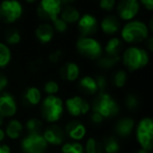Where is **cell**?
Here are the masks:
<instances>
[{"label": "cell", "instance_id": "6da1fadb", "mask_svg": "<svg viewBox=\"0 0 153 153\" xmlns=\"http://www.w3.org/2000/svg\"><path fill=\"white\" fill-rule=\"evenodd\" d=\"M121 36L127 43H140L145 41L149 36V30L146 23L138 20H130L123 26Z\"/></svg>", "mask_w": 153, "mask_h": 153}, {"label": "cell", "instance_id": "7a4b0ae2", "mask_svg": "<svg viewBox=\"0 0 153 153\" xmlns=\"http://www.w3.org/2000/svg\"><path fill=\"white\" fill-rule=\"evenodd\" d=\"M123 63L128 70L136 71L142 69L149 63V55L147 51L137 46H130L123 53Z\"/></svg>", "mask_w": 153, "mask_h": 153}, {"label": "cell", "instance_id": "3957f363", "mask_svg": "<svg viewBox=\"0 0 153 153\" xmlns=\"http://www.w3.org/2000/svg\"><path fill=\"white\" fill-rule=\"evenodd\" d=\"M41 115L48 123H56L61 119L64 111L62 100L57 96H47L41 103Z\"/></svg>", "mask_w": 153, "mask_h": 153}, {"label": "cell", "instance_id": "277c9868", "mask_svg": "<svg viewBox=\"0 0 153 153\" xmlns=\"http://www.w3.org/2000/svg\"><path fill=\"white\" fill-rule=\"evenodd\" d=\"M92 111L102 115L104 119L112 117L119 113L120 106L117 102L106 92H101L96 97L92 103Z\"/></svg>", "mask_w": 153, "mask_h": 153}, {"label": "cell", "instance_id": "5b68a950", "mask_svg": "<svg viewBox=\"0 0 153 153\" xmlns=\"http://www.w3.org/2000/svg\"><path fill=\"white\" fill-rule=\"evenodd\" d=\"M76 47L80 55L90 60L99 59L102 56V45L92 37H80L76 40Z\"/></svg>", "mask_w": 153, "mask_h": 153}, {"label": "cell", "instance_id": "8992f818", "mask_svg": "<svg viewBox=\"0 0 153 153\" xmlns=\"http://www.w3.org/2000/svg\"><path fill=\"white\" fill-rule=\"evenodd\" d=\"M136 138L140 148L151 151L153 143V121L151 117H143L137 124Z\"/></svg>", "mask_w": 153, "mask_h": 153}, {"label": "cell", "instance_id": "52a82bcc", "mask_svg": "<svg viewBox=\"0 0 153 153\" xmlns=\"http://www.w3.org/2000/svg\"><path fill=\"white\" fill-rule=\"evenodd\" d=\"M23 7L18 0H3L0 3V20L4 23H14L21 18Z\"/></svg>", "mask_w": 153, "mask_h": 153}, {"label": "cell", "instance_id": "ba28073f", "mask_svg": "<svg viewBox=\"0 0 153 153\" xmlns=\"http://www.w3.org/2000/svg\"><path fill=\"white\" fill-rule=\"evenodd\" d=\"M47 143L40 133H30L22 140L21 149L24 153H45Z\"/></svg>", "mask_w": 153, "mask_h": 153}, {"label": "cell", "instance_id": "9c48e42d", "mask_svg": "<svg viewBox=\"0 0 153 153\" xmlns=\"http://www.w3.org/2000/svg\"><path fill=\"white\" fill-rule=\"evenodd\" d=\"M61 10V0H41L38 7V15L41 19L53 21L58 17H60Z\"/></svg>", "mask_w": 153, "mask_h": 153}, {"label": "cell", "instance_id": "30bf717a", "mask_svg": "<svg viewBox=\"0 0 153 153\" xmlns=\"http://www.w3.org/2000/svg\"><path fill=\"white\" fill-rule=\"evenodd\" d=\"M65 107L67 112L72 117H81L89 112L90 104L84 98L74 96L67 99L65 102Z\"/></svg>", "mask_w": 153, "mask_h": 153}, {"label": "cell", "instance_id": "8fae6325", "mask_svg": "<svg viewBox=\"0 0 153 153\" xmlns=\"http://www.w3.org/2000/svg\"><path fill=\"white\" fill-rule=\"evenodd\" d=\"M140 11L138 0H121L117 5V17L122 20L130 21L132 20Z\"/></svg>", "mask_w": 153, "mask_h": 153}, {"label": "cell", "instance_id": "7c38bea8", "mask_svg": "<svg viewBox=\"0 0 153 153\" xmlns=\"http://www.w3.org/2000/svg\"><path fill=\"white\" fill-rule=\"evenodd\" d=\"M78 30L81 37H90L98 30L97 18L91 14H84L78 20Z\"/></svg>", "mask_w": 153, "mask_h": 153}, {"label": "cell", "instance_id": "4fadbf2b", "mask_svg": "<svg viewBox=\"0 0 153 153\" xmlns=\"http://www.w3.org/2000/svg\"><path fill=\"white\" fill-rule=\"evenodd\" d=\"M17 113V103L11 94L3 92L0 94V117H11Z\"/></svg>", "mask_w": 153, "mask_h": 153}, {"label": "cell", "instance_id": "5bb4252c", "mask_svg": "<svg viewBox=\"0 0 153 153\" xmlns=\"http://www.w3.org/2000/svg\"><path fill=\"white\" fill-rule=\"evenodd\" d=\"M64 135H65L64 130L60 126L55 125V124L47 126L42 134L47 145H53V146L61 145L64 140Z\"/></svg>", "mask_w": 153, "mask_h": 153}, {"label": "cell", "instance_id": "9a60e30c", "mask_svg": "<svg viewBox=\"0 0 153 153\" xmlns=\"http://www.w3.org/2000/svg\"><path fill=\"white\" fill-rule=\"evenodd\" d=\"M100 27L104 34L108 36L115 35L121 28V21L120 18L115 15H107L103 18V20L100 23Z\"/></svg>", "mask_w": 153, "mask_h": 153}, {"label": "cell", "instance_id": "2e32d148", "mask_svg": "<svg viewBox=\"0 0 153 153\" xmlns=\"http://www.w3.org/2000/svg\"><path fill=\"white\" fill-rule=\"evenodd\" d=\"M65 132L71 140H81L86 135V127L79 121H70L66 125Z\"/></svg>", "mask_w": 153, "mask_h": 153}, {"label": "cell", "instance_id": "e0dca14e", "mask_svg": "<svg viewBox=\"0 0 153 153\" xmlns=\"http://www.w3.org/2000/svg\"><path fill=\"white\" fill-rule=\"evenodd\" d=\"M60 76L61 79L67 82H74L79 79L80 67L74 62H67L60 68Z\"/></svg>", "mask_w": 153, "mask_h": 153}, {"label": "cell", "instance_id": "ac0fdd59", "mask_svg": "<svg viewBox=\"0 0 153 153\" xmlns=\"http://www.w3.org/2000/svg\"><path fill=\"white\" fill-rule=\"evenodd\" d=\"M35 35L42 44H47L55 37V30H53L51 24L47 23V22H43L37 26L36 30H35Z\"/></svg>", "mask_w": 153, "mask_h": 153}, {"label": "cell", "instance_id": "d6986e66", "mask_svg": "<svg viewBox=\"0 0 153 153\" xmlns=\"http://www.w3.org/2000/svg\"><path fill=\"white\" fill-rule=\"evenodd\" d=\"M134 120L132 117H122L117 122L114 126V131L120 137H128L131 135L134 128Z\"/></svg>", "mask_w": 153, "mask_h": 153}, {"label": "cell", "instance_id": "ffe728a7", "mask_svg": "<svg viewBox=\"0 0 153 153\" xmlns=\"http://www.w3.org/2000/svg\"><path fill=\"white\" fill-rule=\"evenodd\" d=\"M23 125L18 120H11L5 128V135L11 140H18L23 131Z\"/></svg>", "mask_w": 153, "mask_h": 153}, {"label": "cell", "instance_id": "44dd1931", "mask_svg": "<svg viewBox=\"0 0 153 153\" xmlns=\"http://www.w3.org/2000/svg\"><path fill=\"white\" fill-rule=\"evenodd\" d=\"M79 87L84 94H89V96L96 94L97 92L99 91L96 80H94V78H92V76H85L80 80Z\"/></svg>", "mask_w": 153, "mask_h": 153}, {"label": "cell", "instance_id": "7402d4cb", "mask_svg": "<svg viewBox=\"0 0 153 153\" xmlns=\"http://www.w3.org/2000/svg\"><path fill=\"white\" fill-rule=\"evenodd\" d=\"M60 15H61L60 18H61L62 20H64L67 24L78 22L80 16H81L80 15V12L78 11V9H76V7H72V5H66L64 9L61 10Z\"/></svg>", "mask_w": 153, "mask_h": 153}, {"label": "cell", "instance_id": "603a6c76", "mask_svg": "<svg viewBox=\"0 0 153 153\" xmlns=\"http://www.w3.org/2000/svg\"><path fill=\"white\" fill-rule=\"evenodd\" d=\"M24 100L32 106H36V105L40 104L41 100H42V94H41L39 88L32 86V87H28L24 92Z\"/></svg>", "mask_w": 153, "mask_h": 153}, {"label": "cell", "instance_id": "cb8c5ba5", "mask_svg": "<svg viewBox=\"0 0 153 153\" xmlns=\"http://www.w3.org/2000/svg\"><path fill=\"white\" fill-rule=\"evenodd\" d=\"M120 60H121V56H111L105 53V56H101L99 58L98 65L102 69H110L117 65Z\"/></svg>", "mask_w": 153, "mask_h": 153}, {"label": "cell", "instance_id": "d4e9b609", "mask_svg": "<svg viewBox=\"0 0 153 153\" xmlns=\"http://www.w3.org/2000/svg\"><path fill=\"white\" fill-rule=\"evenodd\" d=\"M122 49V40L117 37H112L111 39H109L106 43L105 46V53L106 55H111V56H121Z\"/></svg>", "mask_w": 153, "mask_h": 153}, {"label": "cell", "instance_id": "484cf974", "mask_svg": "<svg viewBox=\"0 0 153 153\" xmlns=\"http://www.w3.org/2000/svg\"><path fill=\"white\" fill-rule=\"evenodd\" d=\"M103 145V151L105 153H119L120 149H121V145H120L119 140L113 136L106 138L104 140Z\"/></svg>", "mask_w": 153, "mask_h": 153}, {"label": "cell", "instance_id": "4316f807", "mask_svg": "<svg viewBox=\"0 0 153 153\" xmlns=\"http://www.w3.org/2000/svg\"><path fill=\"white\" fill-rule=\"evenodd\" d=\"M84 151L85 153H104L102 143L94 137H89L87 140Z\"/></svg>", "mask_w": 153, "mask_h": 153}, {"label": "cell", "instance_id": "83f0119b", "mask_svg": "<svg viewBox=\"0 0 153 153\" xmlns=\"http://www.w3.org/2000/svg\"><path fill=\"white\" fill-rule=\"evenodd\" d=\"M12 53L10 47L5 43L0 42V68L7 66L11 62Z\"/></svg>", "mask_w": 153, "mask_h": 153}, {"label": "cell", "instance_id": "f1b7e54d", "mask_svg": "<svg viewBox=\"0 0 153 153\" xmlns=\"http://www.w3.org/2000/svg\"><path fill=\"white\" fill-rule=\"evenodd\" d=\"M61 153H85L84 147L78 142H68L62 146Z\"/></svg>", "mask_w": 153, "mask_h": 153}, {"label": "cell", "instance_id": "f546056e", "mask_svg": "<svg viewBox=\"0 0 153 153\" xmlns=\"http://www.w3.org/2000/svg\"><path fill=\"white\" fill-rule=\"evenodd\" d=\"M5 41L9 45H17L21 41V34L19 30L12 28L5 33Z\"/></svg>", "mask_w": 153, "mask_h": 153}, {"label": "cell", "instance_id": "4dcf8cb0", "mask_svg": "<svg viewBox=\"0 0 153 153\" xmlns=\"http://www.w3.org/2000/svg\"><path fill=\"white\" fill-rule=\"evenodd\" d=\"M127 82V74L125 70H117L112 76V83L115 87L123 88Z\"/></svg>", "mask_w": 153, "mask_h": 153}, {"label": "cell", "instance_id": "1f68e13d", "mask_svg": "<svg viewBox=\"0 0 153 153\" xmlns=\"http://www.w3.org/2000/svg\"><path fill=\"white\" fill-rule=\"evenodd\" d=\"M25 128L30 133H39L42 128V122L38 117H30L26 121Z\"/></svg>", "mask_w": 153, "mask_h": 153}, {"label": "cell", "instance_id": "d6a6232c", "mask_svg": "<svg viewBox=\"0 0 153 153\" xmlns=\"http://www.w3.org/2000/svg\"><path fill=\"white\" fill-rule=\"evenodd\" d=\"M138 105H140V100H138L137 96L133 94H129L126 96L125 106L127 109H129V111H135L138 108Z\"/></svg>", "mask_w": 153, "mask_h": 153}, {"label": "cell", "instance_id": "836d02e7", "mask_svg": "<svg viewBox=\"0 0 153 153\" xmlns=\"http://www.w3.org/2000/svg\"><path fill=\"white\" fill-rule=\"evenodd\" d=\"M59 90L60 86L56 81L51 80V81H47L44 84V91L46 92L47 96H56L59 92Z\"/></svg>", "mask_w": 153, "mask_h": 153}, {"label": "cell", "instance_id": "e575fe53", "mask_svg": "<svg viewBox=\"0 0 153 153\" xmlns=\"http://www.w3.org/2000/svg\"><path fill=\"white\" fill-rule=\"evenodd\" d=\"M53 22V27L55 30H57L58 33H65L68 28V24L66 23L64 20H62L60 17H58L57 19H55Z\"/></svg>", "mask_w": 153, "mask_h": 153}, {"label": "cell", "instance_id": "d590c367", "mask_svg": "<svg viewBox=\"0 0 153 153\" xmlns=\"http://www.w3.org/2000/svg\"><path fill=\"white\" fill-rule=\"evenodd\" d=\"M117 5L115 0H99V7L102 11L111 12Z\"/></svg>", "mask_w": 153, "mask_h": 153}, {"label": "cell", "instance_id": "8d00e7d4", "mask_svg": "<svg viewBox=\"0 0 153 153\" xmlns=\"http://www.w3.org/2000/svg\"><path fill=\"white\" fill-rule=\"evenodd\" d=\"M94 80H96L97 86H98V90L101 92H103V90L107 87L106 78H105L104 76H102V74H99V76H97L96 78H94Z\"/></svg>", "mask_w": 153, "mask_h": 153}, {"label": "cell", "instance_id": "74e56055", "mask_svg": "<svg viewBox=\"0 0 153 153\" xmlns=\"http://www.w3.org/2000/svg\"><path fill=\"white\" fill-rule=\"evenodd\" d=\"M61 57H62V51L57 49V51H53V53L48 56V60L51 63H58V62L60 61V59H61Z\"/></svg>", "mask_w": 153, "mask_h": 153}, {"label": "cell", "instance_id": "f35d334b", "mask_svg": "<svg viewBox=\"0 0 153 153\" xmlns=\"http://www.w3.org/2000/svg\"><path fill=\"white\" fill-rule=\"evenodd\" d=\"M90 121H91V123L94 124V125H100V124H102L103 121H104V117L101 114H99V113L92 111L91 115H90Z\"/></svg>", "mask_w": 153, "mask_h": 153}, {"label": "cell", "instance_id": "ab89813d", "mask_svg": "<svg viewBox=\"0 0 153 153\" xmlns=\"http://www.w3.org/2000/svg\"><path fill=\"white\" fill-rule=\"evenodd\" d=\"M7 84H9V79H7V76H5V74L0 72V92L3 91V90L5 89Z\"/></svg>", "mask_w": 153, "mask_h": 153}, {"label": "cell", "instance_id": "60d3db41", "mask_svg": "<svg viewBox=\"0 0 153 153\" xmlns=\"http://www.w3.org/2000/svg\"><path fill=\"white\" fill-rule=\"evenodd\" d=\"M41 65H42V62L40 61V60H34L33 62H30V69L32 70V71H38L39 69H40Z\"/></svg>", "mask_w": 153, "mask_h": 153}, {"label": "cell", "instance_id": "b9f144b4", "mask_svg": "<svg viewBox=\"0 0 153 153\" xmlns=\"http://www.w3.org/2000/svg\"><path fill=\"white\" fill-rule=\"evenodd\" d=\"M140 4L146 7L148 11H152L153 10V0H138Z\"/></svg>", "mask_w": 153, "mask_h": 153}, {"label": "cell", "instance_id": "7bdbcfd3", "mask_svg": "<svg viewBox=\"0 0 153 153\" xmlns=\"http://www.w3.org/2000/svg\"><path fill=\"white\" fill-rule=\"evenodd\" d=\"M0 153H12L11 148L7 145H0Z\"/></svg>", "mask_w": 153, "mask_h": 153}, {"label": "cell", "instance_id": "ee69618b", "mask_svg": "<svg viewBox=\"0 0 153 153\" xmlns=\"http://www.w3.org/2000/svg\"><path fill=\"white\" fill-rule=\"evenodd\" d=\"M4 137H5V132H4V130H2L1 128H0V143H1L3 140H4Z\"/></svg>", "mask_w": 153, "mask_h": 153}, {"label": "cell", "instance_id": "f6af8a7d", "mask_svg": "<svg viewBox=\"0 0 153 153\" xmlns=\"http://www.w3.org/2000/svg\"><path fill=\"white\" fill-rule=\"evenodd\" d=\"M135 153H150V151H148V150H145V149L140 148V150H137Z\"/></svg>", "mask_w": 153, "mask_h": 153}, {"label": "cell", "instance_id": "bcb514c9", "mask_svg": "<svg viewBox=\"0 0 153 153\" xmlns=\"http://www.w3.org/2000/svg\"><path fill=\"white\" fill-rule=\"evenodd\" d=\"M3 123H4V117H0V127L3 125Z\"/></svg>", "mask_w": 153, "mask_h": 153}, {"label": "cell", "instance_id": "7dc6e473", "mask_svg": "<svg viewBox=\"0 0 153 153\" xmlns=\"http://www.w3.org/2000/svg\"><path fill=\"white\" fill-rule=\"evenodd\" d=\"M62 2H65V3H71V2H74V0H61Z\"/></svg>", "mask_w": 153, "mask_h": 153}, {"label": "cell", "instance_id": "c3c4849f", "mask_svg": "<svg viewBox=\"0 0 153 153\" xmlns=\"http://www.w3.org/2000/svg\"><path fill=\"white\" fill-rule=\"evenodd\" d=\"M25 2H27V3H34L35 1H37V0H24Z\"/></svg>", "mask_w": 153, "mask_h": 153}]
</instances>
